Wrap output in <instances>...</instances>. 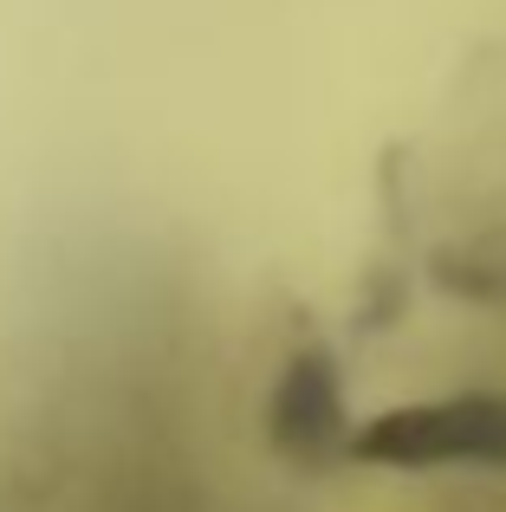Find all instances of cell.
Listing matches in <instances>:
<instances>
[{
    "label": "cell",
    "mask_w": 506,
    "mask_h": 512,
    "mask_svg": "<svg viewBox=\"0 0 506 512\" xmlns=\"http://www.w3.org/2000/svg\"><path fill=\"white\" fill-rule=\"evenodd\" d=\"M357 461L506 474V396H442L416 402V409H390L357 435Z\"/></svg>",
    "instance_id": "1"
}]
</instances>
